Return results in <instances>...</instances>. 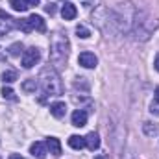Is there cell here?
<instances>
[{"instance_id":"29","label":"cell","mask_w":159,"mask_h":159,"mask_svg":"<svg viewBox=\"0 0 159 159\" xmlns=\"http://www.w3.org/2000/svg\"><path fill=\"white\" fill-rule=\"evenodd\" d=\"M0 159H2V157H0Z\"/></svg>"},{"instance_id":"14","label":"cell","mask_w":159,"mask_h":159,"mask_svg":"<svg viewBox=\"0 0 159 159\" xmlns=\"http://www.w3.org/2000/svg\"><path fill=\"white\" fill-rule=\"evenodd\" d=\"M35 89H37V80L35 78H30L22 83V91L24 93H35Z\"/></svg>"},{"instance_id":"23","label":"cell","mask_w":159,"mask_h":159,"mask_svg":"<svg viewBox=\"0 0 159 159\" xmlns=\"http://www.w3.org/2000/svg\"><path fill=\"white\" fill-rule=\"evenodd\" d=\"M150 111H152L154 115H157V117H159V102H157V100H156V102L150 106Z\"/></svg>"},{"instance_id":"16","label":"cell","mask_w":159,"mask_h":159,"mask_svg":"<svg viewBox=\"0 0 159 159\" xmlns=\"http://www.w3.org/2000/svg\"><path fill=\"white\" fill-rule=\"evenodd\" d=\"M9 6H11L15 11H26V9H28V6H26V2H24V0H11V2H9Z\"/></svg>"},{"instance_id":"27","label":"cell","mask_w":159,"mask_h":159,"mask_svg":"<svg viewBox=\"0 0 159 159\" xmlns=\"http://www.w3.org/2000/svg\"><path fill=\"white\" fill-rule=\"evenodd\" d=\"M156 100H157V102H159V87H157V89H156Z\"/></svg>"},{"instance_id":"17","label":"cell","mask_w":159,"mask_h":159,"mask_svg":"<svg viewBox=\"0 0 159 159\" xmlns=\"http://www.w3.org/2000/svg\"><path fill=\"white\" fill-rule=\"evenodd\" d=\"M76 34H78V37H81V39H87V37H91V32L83 26V24H78L76 26Z\"/></svg>"},{"instance_id":"21","label":"cell","mask_w":159,"mask_h":159,"mask_svg":"<svg viewBox=\"0 0 159 159\" xmlns=\"http://www.w3.org/2000/svg\"><path fill=\"white\" fill-rule=\"evenodd\" d=\"M2 96L7 98V100H15V93H13L9 87H4V89H2Z\"/></svg>"},{"instance_id":"26","label":"cell","mask_w":159,"mask_h":159,"mask_svg":"<svg viewBox=\"0 0 159 159\" xmlns=\"http://www.w3.org/2000/svg\"><path fill=\"white\" fill-rule=\"evenodd\" d=\"M9 159H24V157H22V156H19V154H11Z\"/></svg>"},{"instance_id":"4","label":"cell","mask_w":159,"mask_h":159,"mask_svg":"<svg viewBox=\"0 0 159 159\" xmlns=\"http://www.w3.org/2000/svg\"><path fill=\"white\" fill-rule=\"evenodd\" d=\"M39 59H41L39 48L32 46V48L24 50V54H22V67H24V69H32L34 65H37V63H39Z\"/></svg>"},{"instance_id":"20","label":"cell","mask_w":159,"mask_h":159,"mask_svg":"<svg viewBox=\"0 0 159 159\" xmlns=\"http://www.w3.org/2000/svg\"><path fill=\"white\" fill-rule=\"evenodd\" d=\"M20 50H22V44H20V43H13V44L9 46V54H11V56H19Z\"/></svg>"},{"instance_id":"7","label":"cell","mask_w":159,"mask_h":159,"mask_svg":"<svg viewBox=\"0 0 159 159\" xmlns=\"http://www.w3.org/2000/svg\"><path fill=\"white\" fill-rule=\"evenodd\" d=\"M46 148L50 150V154L52 156H61V143H59V139H56V137H48L46 139Z\"/></svg>"},{"instance_id":"28","label":"cell","mask_w":159,"mask_h":159,"mask_svg":"<svg viewBox=\"0 0 159 159\" xmlns=\"http://www.w3.org/2000/svg\"><path fill=\"white\" fill-rule=\"evenodd\" d=\"M96 159H104V157H102V156H100V157H96Z\"/></svg>"},{"instance_id":"9","label":"cell","mask_w":159,"mask_h":159,"mask_svg":"<svg viewBox=\"0 0 159 159\" xmlns=\"http://www.w3.org/2000/svg\"><path fill=\"white\" fill-rule=\"evenodd\" d=\"M61 15H63V19L65 20H72V19H76V15H78V9H76V6L74 4H65L63 7H61Z\"/></svg>"},{"instance_id":"2","label":"cell","mask_w":159,"mask_h":159,"mask_svg":"<svg viewBox=\"0 0 159 159\" xmlns=\"http://www.w3.org/2000/svg\"><path fill=\"white\" fill-rule=\"evenodd\" d=\"M39 81L44 94H50V96H61L63 94L61 80H59V74L56 72L54 67H44L39 74Z\"/></svg>"},{"instance_id":"11","label":"cell","mask_w":159,"mask_h":159,"mask_svg":"<svg viewBox=\"0 0 159 159\" xmlns=\"http://www.w3.org/2000/svg\"><path fill=\"white\" fill-rule=\"evenodd\" d=\"M30 152H32V156L37 159H44L46 157V146L43 144V143H39V141H35L32 146H30Z\"/></svg>"},{"instance_id":"12","label":"cell","mask_w":159,"mask_h":159,"mask_svg":"<svg viewBox=\"0 0 159 159\" xmlns=\"http://www.w3.org/2000/svg\"><path fill=\"white\" fill-rule=\"evenodd\" d=\"M50 113H52L56 119L65 117V113H67V106H65V102H54V104L50 106Z\"/></svg>"},{"instance_id":"8","label":"cell","mask_w":159,"mask_h":159,"mask_svg":"<svg viewBox=\"0 0 159 159\" xmlns=\"http://www.w3.org/2000/svg\"><path fill=\"white\" fill-rule=\"evenodd\" d=\"M85 124H87V113H85L83 109H76V111L72 113V126L83 128Z\"/></svg>"},{"instance_id":"18","label":"cell","mask_w":159,"mask_h":159,"mask_svg":"<svg viewBox=\"0 0 159 159\" xmlns=\"http://www.w3.org/2000/svg\"><path fill=\"white\" fill-rule=\"evenodd\" d=\"M2 80H4L6 83H11V81L17 80V72H15V70H6V72L2 74Z\"/></svg>"},{"instance_id":"15","label":"cell","mask_w":159,"mask_h":159,"mask_svg":"<svg viewBox=\"0 0 159 159\" xmlns=\"http://www.w3.org/2000/svg\"><path fill=\"white\" fill-rule=\"evenodd\" d=\"M143 129H144V133H146L148 137H154V135H157L159 133V128L157 126H154L152 122H144V124H143Z\"/></svg>"},{"instance_id":"3","label":"cell","mask_w":159,"mask_h":159,"mask_svg":"<svg viewBox=\"0 0 159 159\" xmlns=\"http://www.w3.org/2000/svg\"><path fill=\"white\" fill-rule=\"evenodd\" d=\"M19 28L22 32H26V34H30L32 30L44 32V20H43V17H39V15H30L28 19H22L19 22Z\"/></svg>"},{"instance_id":"5","label":"cell","mask_w":159,"mask_h":159,"mask_svg":"<svg viewBox=\"0 0 159 159\" xmlns=\"http://www.w3.org/2000/svg\"><path fill=\"white\" fill-rule=\"evenodd\" d=\"M78 63L85 69H94L96 63H98V57L93 54V52H81L78 57Z\"/></svg>"},{"instance_id":"24","label":"cell","mask_w":159,"mask_h":159,"mask_svg":"<svg viewBox=\"0 0 159 159\" xmlns=\"http://www.w3.org/2000/svg\"><path fill=\"white\" fill-rule=\"evenodd\" d=\"M24 2H26V6H28V7H32V6H37V4H39V0H24Z\"/></svg>"},{"instance_id":"22","label":"cell","mask_w":159,"mask_h":159,"mask_svg":"<svg viewBox=\"0 0 159 159\" xmlns=\"http://www.w3.org/2000/svg\"><path fill=\"white\" fill-rule=\"evenodd\" d=\"M44 11H46V13H50V15H54V13H56V4L48 2V4L44 6Z\"/></svg>"},{"instance_id":"25","label":"cell","mask_w":159,"mask_h":159,"mask_svg":"<svg viewBox=\"0 0 159 159\" xmlns=\"http://www.w3.org/2000/svg\"><path fill=\"white\" fill-rule=\"evenodd\" d=\"M154 67H156V70H159V54L156 56V61H154Z\"/></svg>"},{"instance_id":"13","label":"cell","mask_w":159,"mask_h":159,"mask_svg":"<svg viewBox=\"0 0 159 159\" xmlns=\"http://www.w3.org/2000/svg\"><path fill=\"white\" fill-rule=\"evenodd\" d=\"M69 146L74 148V150H81L85 146V137H80V135H70L69 139Z\"/></svg>"},{"instance_id":"19","label":"cell","mask_w":159,"mask_h":159,"mask_svg":"<svg viewBox=\"0 0 159 159\" xmlns=\"http://www.w3.org/2000/svg\"><path fill=\"white\" fill-rule=\"evenodd\" d=\"M74 87H76V89H80V87H81V89L87 93V91H89V83H87V78H76V81H74Z\"/></svg>"},{"instance_id":"10","label":"cell","mask_w":159,"mask_h":159,"mask_svg":"<svg viewBox=\"0 0 159 159\" xmlns=\"http://www.w3.org/2000/svg\"><path fill=\"white\" fill-rule=\"evenodd\" d=\"M85 146L91 150V152H94V150H98V146H100V137H98V133H94V131H91L87 137H85Z\"/></svg>"},{"instance_id":"6","label":"cell","mask_w":159,"mask_h":159,"mask_svg":"<svg viewBox=\"0 0 159 159\" xmlns=\"http://www.w3.org/2000/svg\"><path fill=\"white\" fill-rule=\"evenodd\" d=\"M13 26H15L13 19L9 15H6L4 11H0V37H4L6 34H9L13 30Z\"/></svg>"},{"instance_id":"1","label":"cell","mask_w":159,"mask_h":159,"mask_svg":"<svg viewBox=\"0 0 159 159\" xmlns=\"http://www.w3.org/2000/svg\"><path fill=\"white\" fill-rule=\"evenodd\" d=\"M69 57V39L63 34H54L50 43V61L54 67H63Z\"/></svg>"}]
</instances>
